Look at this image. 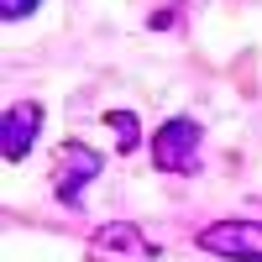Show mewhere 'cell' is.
Segmentation results:
<instances>
[{"label":"cell","mask_w":262,"mask_h":262,"mask_svg":"<svg viewBox=\"0 0 262 262\" xmlns=\"http://www.w3.org/2000/svg\"><path fill=\"white\" fill-rule=\"evenodd\" d=\"M200 142H205L200 121L168 116L158 131H152V168L158 173H194L200 168Z\"/></svg>","instance_id":"6da1fadb"},{"label":"cell","mask_w":262,"mask_h":262,"mask_svg":"<svg viewBox=\"0 0 262 262\" xmlns=\"http://www.w3.org/2000/svg\"><path fill=\"white\" fill-rule=\"evenodd\" d=\"M37 126H42V105H32V100L11 105V111L0 116V158L21 163L32 152V142H37Z\"/></svg>","instance_id":"5b68a950"},{"label":"cell","mask_w":262,"mask_h":262,"mask_svg":"<svg viewBox=\"0 0 262 262\" xmlns=\"http://www.w3.org/2000/svg\"><path fill=\"white\" fill-rule=\"evenodd\" d=\"M194 242H200V252L226 257V262H262V226L257 221H210Z\"/></svg>","instance_id":"3957f363"},{"label":"cell","mask_w":262,"mask_h":262,"mask_svg":"<svg viewBox=\"0 0 262 262\" xmlns=\"http://www.w3.org/2000/svg\"><path fill=\"white\" fill-rule=\"evenodd\" d=\"M37 6L42 0H0V16L6 21H27V16H37Z\"/></svg>","instance_id":"52a82bcc"},{"label":"cell","mask_w":262,"mask_h":262,"mask_svg":"<svg viewBox=\"0 0 262 262\" xmlns=\"http://www.w3.org/2000/svg\"><path fill=\"white\" fill-rule=\"evenodd\" d=\"M90 252L105 257V262H147V257H158V247H152L131 221H111V226H100V231H95V242H90Z\"/></svg>","instance_id":"277c9868"},{"label":"cell","mask_w":262,"mask_h":262,"mask_svg":"<svg viewBox=\"0 0 262 262\" xmlns=\"http://www.w3.org/2000/svg\"><path fill=\"white\" fill-rule=\"evenodd\" d=\"M105 126L116 131V152H137L142 147V121L131 111H105Z\"/></svg>","instance_id":"8992f818"},{"label":"cell","mask_w":262,"mask_h":262,"mask_svg":"<svg viewBox=\"0 0 262 262\" xmlns=\"http://www.w3.org/2000/svg\"><path fill=\"white\" fill-rule=\"evenodd\" d=\"M100 168H105L100 147H90V142H63L58 147V163H53V194L69 210H79L84 205V189L100 179Z\"/></svg>","instance_id":"7a4b0ae2"}]
</instances>
